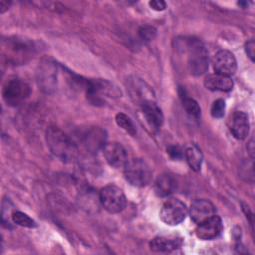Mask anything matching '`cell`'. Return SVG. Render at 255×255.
Returning <instances> with one entry per match:
<instances>
[{
  "label": "cell",
  "instance_id": "obj_2",
  "mask_svg": "<svg viewBox=\"0 0 255 255\" xmlns=\"http://www.w3.org/2000/svg\"><path fill=\"white\" fill-rule=\"evenodd\" d=\"M46 142L50 151L64 162H72L77 159L79 149L75 141L62 129L49 127L46 130Z\"/></svg>",
  "mask_w": 255,
  "mask_h": 255
},
{
  "label": "cell",
  "instance_id": "obj_20",
  "mask_svg": "<svg viewBox=\"0 0 255 255\" xmlns=\"http://www.w3.org/2000/svg\"><path fill=\"white\" fill-rule=\"evenodd\" d=\"M128 89L130 90L131 97H134L140 105L146 101H154L152 90L140 79H134Z\"/></svg>",
  "mask_w": 255,
  "mask_h": 255
},
{
  "label": "cell",
  "instance_id": "obj_30",
  "mask_svg": "<svg viewBox=\"0 0 255 255\" xmlns=\"http://www.w3.org/2000/svg\"><path fill=\"white\" fill-rule=\"evenodd\" d=\"M247 150L249 151L251 158H254V140H253V138H251L249 140V142L247 143Z\"/></svg>",
  "mask_w": 255,
  "mask_h": 255
},
{
  "label": "cell",
  "instance_id": "obj_26",
  "mask_svg": "<svg viewBox=\"0 0 255 255\" xmlns=\"http://www.w3.org/2000/svg\"><path fill=\"white\" fill-rule=\"evenodd\" d=\"M211 116L215 119H220L224 116L225 112V102L222 99H218L213 102L211 106Z\"/></svg>",
  "mask_w": 255,
  "mask_h": 255
},
{
  "label": "cell",
  "instance_id": "obj_27",
  "mask_svg": "<svg viewBox=\"0 0 255 255\" xmlns=\"http://www.w3.org/2000/svg\"><path fill=\"white\" fill-rule=\"evenodd\" d=\"M166 150L168 155L174 160L181 159L184 156V151L178 145H170L167 147Z\"/></svg>",
  "mask_w": 255,
  "mask_h": 255
},
{
  "label": "cell",
  "instance_id": "obj_31",
  "mask_svg": "<svg viewBox=\"0 0 255 255\" xmlns=\"http://www.w3.org/2000/svg\"><path fill=\"white\" fill-rule=\"evenodd\" d=\"M10 4H11V2L2 0V1L0 2V12H1V13H4V12L9 8Z\"/></svg>",
  "mask_w": 255,
  "mask_h": 255
},
{
  "label": "cell",
  "instance_id": "obj_1",
  "mask_svg": "<svg viewBox=\"0 0 255 255\" xmlns=\"http://www.w3.org/2000/svg\"><path fill=\"white\" fill-rule=\"evenodd\" d=\"M176 51L183 55L186 67L193 76L204 74L208 68V52L204 44L193 37H179L174 41Z\"/></svg>",
  "mask_w": 255,
  "mask_h": 255
},
{
  "label": "cell",
  "instance_id": "obj_28",
  "mask_svg": "<svg viewBox=\"0 0 255 255\" xmlns=\"http://www.w3.org/2000/svg\"><path fill=\"white\" fill-rule=\"evenodd\" d=\"M254 51H255V43H254V40L251 39L247 41L245 44V52L252 62H254Z\"/></svg>",
  "mask_w": 255,
  "mask_h": 255
},
{
  "label": "cell",
  "instance_id": "obj_12",
  "mask_svg": "<svg viewBox=\"0 0 255 255\" xmlns=\"http://www.w3.org/2000/svg\"><path fill=\"white\" fill-rule=\"evenodd\" d=\"M223 231V224L221 218L214 215L210 219L198 224L195 230L196 236L201 240H213L217 238Z\"/></svg>",
  "mask_w": 255,
  "mask_h": 255
},
{
  "label": "cell",
  "instance_id": "obj_7",
  "mask_svg": "<svg viewBox=\"0 0 255 255\" xmlns=\"http://www.w3.org/2000/svg\"><path fill=\"white\" fill-rule=\"evenodd\" d=\"M99 199L104 208L110 213H120L127 205V198L123 190L114 184L103 187L100 191Z\"/></svg>",
  "mask_w": 255,
  "mask_h": 255
},
{
  "label": "cell",
  "instance_id": "obj_19",
  "mask_svg": "<svg viewBox=\"0 0 255 255\" xmlns=\"http://www.w3.org/2000/svg\"><path fill=\"white\" fill-rule=\"evenodd\" d=\"M176 188V181L169 173H161L157 176L154 182V192L160 197H165L171 194Z\"/></svg>",
  "mask_w": 255,
  "mask_h": 255
},
{
  "label": "cell",
  "instance_id": "obj_22",
  "mask_svg": "<svg viewBox=\"0 0 255 255\" xmlns=\"http://www.w3.org/2000/svg\"><path fill=\"white\" fill-rule=\"evenodd\" d=\"M180 98H181V102H182V106L184 107L186 113L194 118V119H198L200 117V114H201V110H200V107L198 105V103L193 100L192 98H189L187 97L185 94H180Z\"/></svg>",
  "mask_w": 255,
  "mask_h": 255
},
{
  "label": "cell",
  "instance_id": "obj_24",
  "mask_svg": "<svg viewBox=\"0 0 255 255\" xmlns=\"http://www.w3.org/2000/svg\"><path fill=\"white\" fill-rule=\"evenodd\" d=\"M12 220L14 223H16L19 226L22 227H28L33 228L36 226V222L28 216L26 213H23L21 211H15L12 213Z\"/></svg>",
  "mask_w": 255,
  "mask_h": 255
},
{
  "label": "cell",
  "instance_id": "obj_16",
  "mask_svg": "<svg viewBox=\"0 0 255 255\" xmlns=\"http://www.w3.org/2000/svg\"><path fill=\"white\" fill-rule=\"evenodd\" d=\"M142 114L145 118L147 124L153 128L157 129L161 127L163 123V115L159 107L154 101H146L140 105Z\"/></svg>",
  "mask_w": 255,
  "mask_h": 255
},
{
  "label": "cell",
  "instance_id": "obj_3",
  "mask_svg": "<svg viewBox=\"0 0 255 255\" xmlns=\"http://www.w3.org/2000/svg\"><path fill=\"white\" fill-rule=\"evenodd\" d=\"M88 100L96 106L104 105L107 99L121 97V90L112 82L103 79L86 80L84 87Z\"/></svg>",
  "mask_w": 255,
  "mask_h": 255
},
{
  "label": "cell",
  "instance_id": "obj_15",
  "mask_svg": "<svg viewBox=\"0 0 255 255\" xmlns=\"http://www.w3.org/2000/svg\"><path fill=\"white\" fill-rule=\"evenodd\" d=\"M248 116L243 112H235L230 118V131L237 139H244L249 132Z\"/></svg>",
  "mask_w": 255,
  "mask_h": 255
},
{
  "label": "cell",
  "instance_id": "obj_9",
  "mask_svg": "<svg viewBox=\"0 0 255 255\" xmlns=\"http://www.w3.org/2000/svg\"><path fill=\"white\" fill-rule=\"evenodd\" d=\"M216 209L213 203L207 199H195L189 207V216L197 225L215 215Z\"/></svg>",
  "mask_w": 255,
  "mask_h": 255
},
{
  "label": "cell",
  "instance_id": "obj_29",
  "mask_svg": "<svg viewBox=\"0 0 255 255\" xmlns=\"http://www.w3.org/2000/svg\"><path fill=\"white\" fill-rule=\"evenodd\" d=\"M149 6L155 11H163L166 8V3L162 0H152L149 1Z\"/></svg>",
  "mask_w": 255,
  "mask_h": 255
},
{
  "label": "cell",
  "instance_id": "obj_32",
  "mask_svg": "<svg viewBox=\"0 0 255 255\" xmlns=\"http://www.w3.org/2000/svg\"><path fill=\"white\" fill-rule=\"evenodd\" d=\"M238 5H242V6H247L248 3L247 2H238Z\"/></svg>",
  "mask_w": 255,
  "mask_h": 255
},
{
  "label": "cell",
  "instance_id": "obj_17",
  "mask_svg": "<svg viewBox=\"0 0 255 255\" xmlns=\"http://www.w3.org/2000/svg\"><path fill=\"white\" fill-rule=\"evenodd\" d=\"M204 86L210 91L229 92L233 89L234 83L230 77L215 73L210 74L205 78Z\"/></svg>",
  "mask_w": 255,
  "mask_h": 255
},
{
  "label": "cell",
  "instance_id": "obj_8",
  "mask_svg": "<svg viewBox=\"0 0 255 255\" xmlns=\"http://www.w3.org/2000/svg\"><path fill=\"white\" fill-rule=\"evenodd\" d=\"M187 214L186 205L177 198L166 200L160 210V219L167 225H177L181 223Z\"/></svg>",
  "mask_w": 255,
  "mask_h": 255
},
{
  "label": "cell",
  "instance_id": "obj_21",
  "mask_svg": "<svg viewBox=\"0 0 255 255\" xmlns=\"http://www.w3.org/2000/svg\"><path fill=\"white\" fill-rule=\"evenodd\" d=\"M184 157L191 169H193L195 171L200 170L203 155H202L200 148L197 145L192 144V145L188 146L184 150Z\"/></svg>",
  "mask_w": 255,
  "mask_h": 255
},
{
  "label": "cell",
  "instance_id": "obj_10",
  "mask_svg": "<svg viewBox=\"0 0 255 255\" xmlns=\"http://www.w3.org/2000/svg\"><path fill=\"white\" fill-rule=\"evenodd\" d=\"M106 161L113 167H124L128 160L126 148L119 142H108L102 148Z\"/></svg>",
  "mask_w": 255,
  "mask_h": 255
},
{
  "label": "cell",
  "instance_id": "obj_11",
  "mask_svg": "<svg viewBox=\"0 0 255 255\" xmlns=\"http://www.w3.org/2000/svg\"><path fill=\"white\" fill-rule=\"evenodd\" d=\"M213 68L217 74L230 77L236 72L237 61L231 52L220 50L214 55Z\"/></svg>",
  "mask_w": 255,
  "mask_h": 255
},
{
  "label": "cell",
  "instance_id": "obj_18",
  "mask_svg": "<svg viewBox=\"0 0 255 255\" xmlns=\"http://www.w3.org/2000/svg\"><path fill=\"white\" fill-rule=\"evenodd\" d=\"M181 244L182 239L179 237L159 236L153 238L149 242V248L154 252H171L179 248Z\"/></svg>",
  "mask_w": 255,
  "mask_h": 255
},
{
  "label": "cell",
  "instance_id": "obj_14",
  "mask_svg": "<svg viewBox=\"0 0 255 255\" xmlns=\"http://www.w3.org/2000/svg\"><path fill=\"white\" fill-rule=\"evenodd\" d=\"M106 138V131L99 127H93L87 129L82 135L84 145L91 151H97L98 149L103 148L107 143Z\"/></svg>",
  "mask_w": 255,
  "mask_h": 255
},
{
  "label": "cell",
  "instance_id": "obj_6",
  "mask_svg": "<svg viewBox=\"0 0 255 255\" xmlns=\"http://www.w3.org/2000/svg\"><path fill=\"white\" fill-rule=\"evenodd\" d=\"M31 93L29 85L20 78L10 77L3 86L2 96L9 106H17L22 103Z\"/></svg>",
  "mask_w": 255,
  "mask_h": 255
},
{
  "label": "cell",
  "instance_id": "obj_13",
  "mask_svg": "<svg viewBox=\"0 0 255 255\" xmlns=\"http://www.w3.org/2000/svg\"><path fill=\"white\" fill-rule=\"evenodd\" d=\"M38 84L45 92H51L57 83V67L49 61L42 63L37 72Z\"/></svg>",
  "mask_w": 255,
  "mask_h": 255
},
{
  "label": "cell",
  "instance_id": "obj_4",
  "mask_svg": "<svg viewBox=\"0 0 255 255\" xmlns=\"http://www.w3.org/2000/svg\"><path fill=\"white\" fill-rule=\"evenodd\" d=\"M5 50L8 61L13 64H24L37 53L38 46L30 39L13 37L6 42Z\"/></svg>",
  "mask_w": 255,
  "mask_h": 255
},
{
  "label": "cell",
  "instance_id": "obj_5",
  "mask_svg": "<svg viewBox=\"0 0 255 255\" xmlns=\"http://www.w3.org/2000/svg\"><path fill=\"white\" fill-rule=\"evenodd\" d=\"M124 173L126 179L136 187L145 186L151 180V170L141 158L128 159L124 166Z\"/></svg>",
  "mask_w": 255,
  "mask_h": 255
},
{
  "label": "cell",
  "instance_id": "obj_23",
  "mask_svg": "<svg viewBox=\"0 0 255 255\" xmlns=\"http://www.w3.org/2000/svg\"><path fill=\"white\" fill-rule=\"evenodd\" d=\"M116 123L117 125L122 128L123 129H125L128 133H129L130 135L134 136L136 134V128L135 126L133 124V122L125 114L123 113H119L116 116Z\"/></svg>",
  "mask_w": 255,
  "mask_h": 255
},
{
  "label": "cell",
  "instance_id": "obj_25",
  "mask_svg": "<svg viewBox=\"0 0 255 255\" xmlns=\"http://www.w3.org/2000/svg\"><path fill=\"white\" fill-rule=\"evenodd\" d=\"M156 36V29L149 25H143L138 29V37L143 42H150Z\"/></svg>",
  "mask_w": 255,
  "mask_h": 255
}]
</instances>
